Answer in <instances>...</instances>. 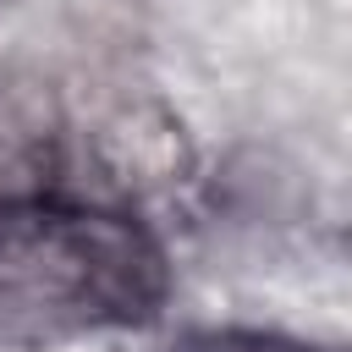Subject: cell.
<instances>
[{"label":"cell","mask_w":352,"mask_h":352,"mask_svg":"<svg viewBox=\"0 0 352 352\" xmlns=\"http://www.w3.org/2000/svg\"><path fill=\"white\" fill-rule=\"evenodd\" d=\"M165 292L160 242L110 209H0V341H55L143 319Z\"/></svg>","instance_id":"1"},{"label":"cell","mask_w":352,"mask_h":352,"mask_svg":"<svg viewBox=\"0 0 352 352\" xmlns=\"http://www.w3.org/2000/svg\"><path fill=\"white\" fill-rule=\"evenodd\" d=\"M88 154H94L99 176L116 192H126V198L170 192L192 170V143H187L182 121L165 104H154V99L110 104L94 121V132H88Z\"/></svg>","instance_id":"2"},{"label":"cell","mask_w":352,"mask_h":352,"mask_svg":"<svg viewBox=\"0 0 352 352\" xmlns=\"http://www.w3.org/2000/svg\"><path fill=\"white\" fill-rule=\"evenodd\" d=\"M60 165V99L16 60H0V209L50 192Z\"/></svg>","instance_id":"3"},{"label":"cell","mask_w":352,"mask_h":352,"mask_svg":"<svg viewBox=\"0 0 352 352\" xmlns=\"http://www.w3.org/2000/svg\"><path fill=\"white\" fill-rule=\"evenodd\" d=\"M187 352H314V346L286 341V336H264V330H214V336H198Z\"/></svg>","instance_id":"4"}]
</instances>
